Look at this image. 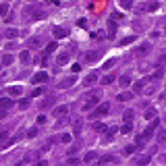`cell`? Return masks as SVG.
<instances>
[{
  "instance_id": "83f0119b",
  "label": "cell",
  "mask_w": 166,
  "mask_h": 166,
  "mask_svg": "<svg viewBox=\"0 0 166 166\" xmlns=\"http://www.w3.org/2000/svg\"><path fill=\"white\" fill-rule=\"evenodd\" d=\"M114 156H102V158H100V164H108V162H114Z\"/></svg>"
},
{
  "instance_id": "52a82bcc",
  "label": "cell",
  "mask_w": 166,
  "mask_h": 166,
  "mask_svg": "<svg viewBox=\"0 0 166 166\" xmlns=\"http://www.w3.org/2000/svg\"><path fill=\"white\" fill-rule=\"evenodd\" d=\"M152 50V46H150V42H145V44H141L137 50H135V56H145L147 52Z\"/></svg>"
},
{
  "instance_id": "1f68e13d",
  "label": "cell",
  "mask_w": 166,
  "mask_h": 166,
  "mask_svg": "<svg viewBox=\"0 0 166 166\" xmlns=\"http://www.w3.org/2000/svg\"><path fill=\"white\" fill-rule=\"evenodd\" d=\"M13 60H15V58H13V56H11V54L2 56V64H11V62H13Z\"/></svg>"
},
{
  "instance_id": "f546056e",
  "label": "cell",
  "mask_w": 166,
  "mask_h": 166,
  "mask_svg": "<svg viewBox=\"0 0 166 166\" xmlns=\"http://www.w3.org/2000/svg\"><path fill=\"white\" fill-rule=\"evenodd\" d=\"M154 116H156V108H147V110H145V118L150 120V118H154Z\"/></svg>"
},
{
  "instance_id": "4dcf8cb0",
  "label": "cell",
  "mask_w": 166,
  "mask_h": 166,
  "mask_svg": "<svg viewBox=\"0 0 166 166\" xmlns=\"http://www.w3.org/2000/svg\"><path fill=\"white\" fill-rule=\"evenodd\" d=\"M8 15V7L7 4H0V17H7Z\"/></svg>"
},
{
  "instance_id": "7c38bea8",
  "label": "cell",
  "mask_w": 166,
  "mask_h": 166,
  "mask_svg": "<svg viewBox=\"0 0 166 166\" xmlns=\"http://www.w3.org/2000/svg\"><path fill=\"white\" fill-rule=\"evenodd\" d=\"M114 33H116V21L110 19L108 21V37H114Z\"/></svg>"
},
{
  "instance_id": "ffe728a7",
  "label": "cell",
  "mask_w": 166,
  "mask_h": 166,
  "mask_svg": "<svg viewBox=\"0 0 166 166\" xmlns=\"http://www.w3.org/2000/svg\"><path fill=\"white\" fill-rule=\"evenodd\" d=\"M96 158H98V152H87L83 156V162H94Z\"/></svg>"
},
{
  "instance_id": "d6a6232c",
  "label": "cell",
  "mask_w": 166,
  "mask_h": 166,
  "mask_svg": "<svg viewBox=\"0 0 166 166\" xmlns=\"http://www.w3.org/2000/svg\"><path fill=\"white\" fill-rule=\"evenodd\" d=\"M94 129H96V131H106V124L104 123H94Z\"/></svg>"
},
{
  "instance_id": "5bb4252c",
  "label": "cell",
  "mask_w": 166,
  "mask_h": 166,
  "mask_svg": "<svg viewBox=\"0 0 166 166\" xmlns=\"http://www.w3.org/2000/svg\"><path fill=\"white\" fill-rule=\"evenodd\" d=\"M27 46H29L31 50L40 48V46H42V40H40V37H31V40H27Z\"/></svg>"
},
{
  "instance_id": "bcb514c9",
  "label": "cell",
  "mask_w": 166,
  "mask_h": 166,
  "mask_svg": "<svg viewBox=\"0 0 166 166\" xmlns=\"http://www.w3.org/2000/svg\"><path fill=\"white\" fill-rule=\"evenodd\" d=\"M77 25H79V27H85V25H87V21H85V19H79V21H77Z\"/></svg>"
},
{
  "instance_id": "d6986e66",
  "label": "cell",
  "mask_w": 166,
  "mask_h": 166,
  "mask_svg": "<svg viewBox=\"0 0 166 166\" xmlns=\"http://www.w3.org/2000/svg\"><path fill=\"white\" fill-rule=\"evenodd\" d=\"M131 131H133V124L131 123H124L123 127H120V133H123V135H131Z\"/></svg>"
},
{
  "instance_id": "d4e9b609",
  "label": "cell",
  "mask_w": 166,
  "mask_h": 166,
  "mask_svg": "<svg viewBox=\"0 0 166 166\" xmlns=\"http://www.w3.org/2000/svg\"><path fill=\"white\" fill-rule=\"evenodd\" d=\"M60 141H62V143H71V141H73V135H71V133H62Z\"/></svg>"
},
{
  "instance_id": "603a6c76",
  "label": "cell",
  "mask_w": 166,
  "mask_h": 166,
  "mask_svg": "<svg viewBox=\"0 0 166 166\" xmlns=\"http://www.w3.org/2000/svg\"><path fill=\"white\" fill-rule=\"evenodd\" d=\"M19 58H21V62H29V58H31V52L29 50H23L19 54Z\"/></svg>"
},
{
  "instance_id": "8992f818",
  "label": "cell",
  "mask_w": 166,
  "mask_h": 166,
  "mask_svg": "<svg viewBox=\"0 0 166 166\" xmlns=\"http://www.w3.org/2000/svg\"><path fill=\"white\" fill-rule=\"evenodd\" d=\"M152 120H154V123H152V124H150V127H147V129L143 131V137H152V135H154V131H156V127L160 124V120H158L156 116H154Z\"/></svg>"
},
{
  "instance_id": "ee69618b",
  "label": "cell",
  "mask_w": 166,
  "mask_h": 166,
  "mask_svg": "<svg viewBox=\"0 0 166 166\" xmlns=\"http://www.w3.org/2000/svg\"><path fill=\"white\" fill-rule=\"evenodd\" d=\"M114 62H116V60H114V58H110V60H108V62H106V64H104V69H110V67H112V64H114Z\"/></svg>"
},
{
  "instance_id": "74e56055",
  "label": "cell",
  "mask_w": 166,
  "mask_h": 166,
  "mask_svg": "<svg viewBox=\"0 0 166 166\" xmlns=\"http://www.w3.org/2000/svg\"><path fill=\"white\" fill-rule=\"evenodd\" d=\"M120 7L123 8H131V0H120Z\"/></svg>"
},
{
  "instance_id": "7dc6e473",
  "label": "cell",
  "mask_w": 166,
  "mask_h": 166,
  "mask_svg": "<svg viewBox=\"0 0 166 166\" xmlns=\"http://www.w3.org/2000/svg\"><path fill=\"white\" fill-rule=\"evenodd\" d=\"M27 106H29V102H27V100H23V102H19V108H27Z\"/></svg>"
},
{
  "instance_id": "9c48e42d",
  "label": "cell",
  "mask_w": 166,
  "mask_h": 166,
  "mask_svg": "<svg viewBox=\"0 0 166 166\" xmlns=\"http://www.w3.org/2000/svg\"><path fill=\"white\" fill-rule=\"evenodd\" d=\"M13 106H15V100H11V98H2L0 100V110H8Z\"/></svg>"
},
{
  "instance_id": "d590c367",
  "label": "cell",
  "mask_w": 166,
  "mask_h": 166,
  "mask_svg": "<svg viewBox=\"0 0 166 166\" xmlns=\"http://www.w3.org/2000/svg\"><path fill=\"white\" fill-rule=\"evenodd\" d=\"M52 104H54V98H48V100H44V102H42V106L46 108V106H52Z\"/></svg>"
},
{
  "instance_id": "4fadbf2b",
  "label": "cell",
  "mask_w": 166,
  "mask_h": 166,
  "mask_svg": "<svg viewBox=\"0 0 166 166\" xmlns=\"http://www.w3.org/2000/svg\"><path fill=\"white\" fill-rule=\"evenodd\" d=\"M67 29H62V27H54V37L56 40H62V37H67Z\"/></svg>"
},
{
  "instance_id": "8fae6325",
  "label": "cell",
  "mask_w": 166,
  "mask_h": 166,
  "mask_svg": "<svg viewBox=\"0 0 166 166\" xmlns=\"http://www.w3.org/2000/svg\"><path fill=\"white\" fill-rule=\"evenodd\" d=\"M81 127H83V120H81V118H79V116L73 118V133L79 135V133H81Z\"/></svg>"
},
{
  "instance_id": "f1b7e54d",
  "label": "cell",
  "mask_w": 166,
  "mask_h": 166,
  "mask_svg": "<svg viewBox=\"0 0 166 166\" xmlns=\"http://www.w3.org/2000/svg\"><path fill=\"white\" fill-rule=\"evenodd\" d=\"M114 79H116L114 75H106V77L102 79V83H104V85H110V83H114Z\"/></svg>"
},
{
  "instance_id": "4316f807",
  "label": "cell",
  "mask_w": 166,
  "mask_h": 166,
  "mask_svg": "<svg viewBox=\"0 0 166 166\" xmlns=\"http://www.w3.org/2000/svg\"><path fill=\"white\" fill-rule=\"evenodd\" d=\"M145 83H147V79H141V81H137V83H135V91H143Z\"/></svg>"
},
{
  "instance_id": "7a4b0ae2",
  "label": "cell",
  "mask_w": 166,
  "mask_h": 166,
  "mask_svg": "<svg viewBox=\"0 0 166 166\" xmlns=\"http://www.w3.org/2000/svg\"><path fill=\"white\" fill-rule=\"evenodd\" d=\"M64 114H69V104H60V106H54V110H52V116L62 118Z\"/></svg>"
},
{
  "instance_id": "c3c4849f",
  "label": "cell",
  "mask_w": 166,
  "mask_h": 166,
  "mask_svg": "<svg viewBox=\"0 0 166 166\" xmlns=\"http://www.w3.org/2000/svg\"><path fill=\"white\" fill-rule=\"evenodd\" d=\"M48 4H52V7H58V4H60V0H48Z\"/></svg>"
},
{
  "instance_id": "6da1fadb",
  "label": "cell",
  "mask_w": 166,
  "mask_h": 166,
  "mask_svg": "<svg viewBox=\"0 0 166 166\" xmlns=\"http://www.w3.org/2000/svg\"><path fill=\"white\" fill-rule=\"evenodd\" d=\"M85 106H83V110H87V108H91L94 104H98L100 100H102V90H94V91H90L87 96H85Z\"/></svg>"
},
{
  "instance_id": "836d02e7",
  "label": "cell",
  "mask_w": 166,
  "mask_h": 166,
  "mask_svg": "<svg viewBox=\"0 0 166 166\" xmlns=\"http://www.w3.org/2000/svg\"><path fill=\"white\" fill-rule=\"evenodd\" d=\"M42 94H44V90H40V87H37V90H33V91H31V100H33V98H40Z\"/></svg>"
},
{
  "instance_id": "7bdbcfd3",
  "label": "cell",
  "mask_w": 166,
  "mask_h": 166,
  "mask_svg": "<svg viewBox=\"0 0 166 166\" xmlns=\"http://www.w3.org/2000/svg\"><path fill=\"white\" fill-rule=\"evenodd\" d=\"M4 19H7V21H8V23H13V21H15V13H8V15H7V17H4Z\"/></svg>"
},
{
  "instance_id": "b9f144b4",
  "label": "cell",
  "mask_w": 166,
  "mask_h": 166,
  "mask_svg": "<svg viewBox=\"0 0 166 166\" xmlns=\"http://www.w3.org/2000/svg\"><path fill=\"white\" fill-rule=\"evenodd\" d=\"M7 137H8L7 131H0V143H2V141H7Z\"/></svg>"
},
{
  "instance_id": "30bf717a",
  "label": "cell",
  "mask_w": 166,
  "mask_h": 166,
  "mask_svg": "<svg viewBox=\"0 0 166 166\" xmlns=\"http://www.w3.org/2000/svg\"><path fill=\"white\" fill-rule=\"evenodd\" d=\"M116 100L118 102H129V100H133V91H123V94H118Z\"/></svg>"
},
{
  "instance_id": "44dd1931",
  "label": "cell",
  "mask_w": 166,
  "mask_h": 166,
  "mask_svg": "<svg viewBox=\"0 0 166 166\" xmlns=\"http://www.w3.org/2000/svg\"><path fill=\"white\" fill-rule=\"evenodd\" d=\"M133 42H135V33H133V35H127V37H123V40H120V46H129V44H133Z\"/></svg>"
},
{
  "instance_id": "3957f363",
  "label": "cell",
  "mask_w": 166,
  "mask_h": 166,
  "mask_svg": "<svg viewBox=\"0 0 166 166\" xmlns=\"http://www.w3.org/2000/svg\"><path fill=\"white\" fill-rule=\"evenodd\" d=\"M75 83H77V77H75V75H71V77H64V79L58 83V87H60V90H67V87H73Z\"/></svg>"
},
{
  "instance_id": "e0dca14e",
  "label": "cell",
  "mask_w": 166,
  "mask_h": 166,
  "mask_svg": "<svg viewBox=\"0 0 166 166\" xmlns=\"http://www.w3.org/2000/svg\"><path fill=\"white\" fill-rule=\"evenodd\" d=\"M69 60H71V54H69V52H62V54H58V64H67Z\"/></svg>"
},
{
  "instance_id": "ac0fdd59",
  "label": "cell",
  "mask_w": 166,
  "mask_h": 166,
  "mask_svg": "<svg viewBox=\"0 0 166 166\" xmlns=\"http://www.w3.org/2000/svg\"><path fill=\"white\" fill-rule=\"evenodd\" d=\"M4 35H7L8 40H15V37L19 35V31H17V29H15V27H8L7 31H4Z\"/></svg>"
},
{
  "instance_id": "ab89813d",
  "label": "cell",
  "mask_w": 166,
  "mask_h": 166,
  "mask_svg": "<svg viewBox=\"0 0 166 166\" xmlns=\"http://www.w3.org/2000/svg\"><path fill=\"white\" fill-rule=\"evenodd\" d=\"M164 139H166V135H164V131H162V129H160V131H158V141H160V143H162V141H164Z\"/></svg>"
},
{
  "instance_id": "ba28073f",
  "label": "cell",
  "mask_w": 166,
  "mask_h": 166,
  "mask_svg": "<svg viewBox=\"0 0 166 166\" xmlns=\"http://www.w3.org/2000/svg\"><path fill=\"white\" fill-rule=\"evenodd\" d=\"M31 81H33V83H44V81H48V73H46V71H40V73H35Z\"/></svg>"
},
{
  "instance_id": "7402d4cb",
  "label": "cell",
  "mask_w": 166,
  "mask_h": 166,
  "mask_svg": "<svg viewBox=\"0 0 166 166\" xmlns=\"http://www.w3.org/2000/svg\"><path fill=\"white\" fill-rule=\"evenodd\" d=\"M21 85H13V87H8V94H11V96H21Z\"/></svg>"
},
{
  "instance_id": "60d3db41",
  "label": "cell",
  "mask_w": 166,
  "mask_h": 166,
  "mask_svg": "<svg viewBox=\"0 0 166 166\" xmlns=\"http://www.w3.org/2000/svg\"><path fill=\"white\" fill-rule=\"evenodd\" d=\"M143 141H145V137H143V135H137V137H135V143H137V145H141Z\"/></svg>"
},
{
  "instance_id": "2e32d148",
  "label": "cell",
  "mask_w": 166,
  "mask_h": 166,
  "mask_svg": "<svg viewBox=\"0 0 166 166\" xmlns=\"http://www.w3.org/2000/svg\"><path fill=\"white\" fill-rule=\"evenodd\" d=\"M118 85H120V87H129V85H131V77L129 75L118 77Z\"/></svg>"
},
{
  "instance_id": "e575fe53",
  "label": "cell",
  "mask_w": 166,
  "mask_h": 166,
  "mask_svg": "<svg viewBox=\"0 0 166 166\" xmlns=\"http://www.w3.org/2000/svg\"><path fill=\"white\" fill-rule=\"evenodd\" d=\"M35 135H37V129H35V127H31V129L27 131V137L31 139V137H35Z\"/></svg>"
},
{
  "instance_id": "5b68a950",
  "label": "cell",
  "mask_w": 166,
  "mask_h": 166,
  "mask_svg": "<svg viewBox=\"0 0 166 166\" xmlns=\"http://www.w3.org/2000/svg\"><path fill=\"white\" fill-rule=\"evenodd\" d=\"M98 83V73H90V75L83 79V87H91Z\"/></svg>"
},
{
  "instance_id": "8d00e7d4",
  "label": "cell",
  "mask_w": 166,
  "mask_h": 166,
  "mask_svg": "<svg viewBox=\"0 0 166 166\" xmlns=\"http://www.w3.org/2000/svg\"><path fill=\"white\" fill-rule=\"evenodd\" d=\"M135 13H137V15L145 13V4H139V7H135Z\"/></svg>"
},
{
  "instance_id": "277c9868",
  "label": "cell",
  "mask_w": 166,
  "mask_h": 166,
  "mask_svg": "<svg viewBox=\"0 0 166 166\" xmlns=\"http://www.w3.org/2000/svg\"><path fill=\"white\" fill-rule=\"evenodd\" d=\"M110 112V104L108 102H104V104H100L96 108V112H94V116H104V114H108Z\"/></svg>"
},
{
  "instance_id": "9a60e30c",
  "label": "cell",
  "mask_w": 166,
  "mask_h": 166,
  "mask_svg": "<svg viewBox=\"0 0 166 166\" xmlns=\"http://www.w3.org/2000/svg\"><path fill=\"white\" fill-rule=\"evenodd\" d=\"M100 56H102V52H100V50H96V52H90V54L85 56V60H87V62H96Z\"/></svg>"
},
{
  "instance_id": "f35d334b",
  "label": "cell",
  "mask_w": 166,
  "mask_h": 166,
  "mask_svg": "<svg viewBox=\"0 0 166 166\" xmlns=\"http://www.w3.org/2000/svg\"><path fill=\"white\" fill-rule=\"evenodd\" d=\"M17 141H19V137H11L7 141V145H4V147H8V145H13V143H17Z\"/></svg>"
},
{
  "instance_id": "f6af8a7d",
  "label": "cell",
  "mask_w": 166,
  "mask_h": 166,
  "mask_svg": "<svg viewBox=\"0 0 166 166\" xmlns=\"http://www.w3.org/2000/svg\"><path fill=\"white\" fill-rule=\"evenodd\" d=\"M79 71H81V64L75 62V64H73V73H79Z\"/></svg>"
},
{
  "instance_id": "cb8c5ba5",
  "label": "cell",
  "mask_w": 166,
  "mask_h": 166,
  "mask_svg": "<svg viewBox=\"0 0 166 166\" xmlns=\"http://www.w3.org/2000/svg\"><path fill=\"white\" fill-rule=\"evenodd\" d=\"M135 152H137V145H127V147L123 150L124 156H131V154H135Z\"/></svg>"
},
{
  "instance_id": "484cf974",
  "label": "cell",
  "mask_w": 166,
  "mask_h": 166,
  "mask_svg": "<svg viewBox=\"0 0 166 166\" xmlns=\"http://www.w3.org/2000/svg\"><path fill=\"white\" fill-rule=\"evenodd\" d=\"M133 116H135V114H133V110H127L123 114V118H124V123H133Z\"/></svg>"
}]
</instances>
